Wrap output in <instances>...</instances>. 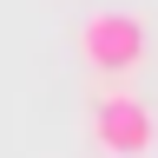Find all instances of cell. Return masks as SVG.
Here are the masks:
<instances>
[{"instance_id": "obj_1", "label": "cell", "mask_w": 158, "mask_h": 158, "mask_svg": "<svg viewBox=\"0 0 158 158\" xmlns=\"http://www.w3.org/2000/svg\"><path fill=\"white\" fill-rule=\"evenodd\" d=\"M79 53H86V66L118 86L125 73H138V59H145V20L125 13V7H99L79 20Z\"/></svg>"}, {"instance_id": "obj_2", "label": "cell", "mask_w": 158, "mask_h": 158, "mask_svg": "<svg viewBox=\"0 0 158 158\" xmlns=\"http://www.w3.org/2000/svg\"><path fill=\"white\" fill-rule=\"evenodd\" d=\"M86 132H92V145L106 152V158H145L152 138H158L145 99L125 92V86H99V92H92V106H86Z\"/></svg>"}]
</instances>
